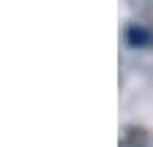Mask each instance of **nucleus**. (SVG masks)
Wrapping results in <instances>:
<instances>
[{"label": "nucleus", "instance_id": "nucleus-1", "mask_svg": "<svg viewBox=\"0 0 153 147\" xmlns=\"http://www.w3.org/2000/svg\"><path fill=\"white\" fill-rule=\"evenodd\" d=\"M128 41H131V44H148V41H150V33H145V30H140V27H131V30H128Z\"/></svg>", "mask_w": 153, "mask_h": 147}]
</instances>
